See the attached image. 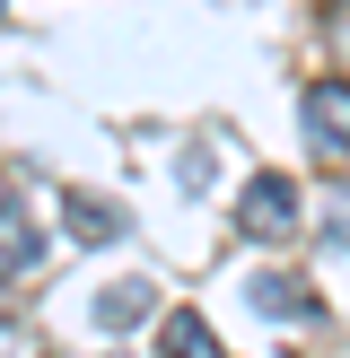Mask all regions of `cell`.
Wrapping results in <instances>:
<instances>
[{"label":"cell","instance_id":"obj_1","mask_svg":"<svg viewBox=\"0 0 350 358\" xmlns=\"http://www.w3.org/2000/svg\"><path fill=\"white\" fill-rule=\"evenodd\" d=\"M237 219H245V236L280 245V236L298 227V184H289V175H254V184H245V201H237Z\"/></svg>","mask_w":350,"mask_h":358},{"label":"cell","instance_id":"obj_2","mask_svg":"<svg viewBox=\"0 0 350 358\" xmlns=\"http://www.w3.org/2000/svg\"><path fill=\"white\" fill-rule=\"evenodd\" d=\"M298 122H307V140L324 157H350V79H315L307 105H298Z\"/></svg>","mask_w":350,"mask_h":358},{"label":"cell","instance_id":"obj_3","mask_svg":"<svg viewBox=\"0 0 350 358\" xmlns=\"http://www.w3.org/2000/svg\"><path fill=\"white\" fill-rule=\"evenodd\" d=\"M245 297H254L262 315H280V324H298V315H315V297L298 289L289 271H254V280H245Z\"/></svg>","mask_w":350,"mask_h":358},{"label":"cell","instance_id":"obj_4","mask_svg":"<svg viewBox=\"0 0 350 358\" xmlns=\"http://www.w3.org/2000/svg\"><path fill=\"white\" fill-rule=\"evenodd\" d=\"M35 254H44L35 219H27L18 201H0V271H35Z\"/></svg>","mask_w":350,"mask_h":358},{"label":"cell","instance_id":"obj_5","mask_svg":"<svg viewBox=\"0 0 350 358\" xmlns=\"http://www.w3.org/2000/svg\"><path fill=\"white\" fill-rule=\"evenodd\" d=\"M149 306H158V289H149V280H114V289L97 297V324H105V332H132Z\"/></svg>","mask_w":350,"mask_h":358},{"label":"cell","instance_id":"obj_6","mask_svg":"<svg viewBox=\"0 0 350 358\" xmlns=\"http://www.w3.org/2000/svg\"><path fill=\"white\" fill-rule=\"evenodd\" d=\"M158 350H167V358H219V341H210V324L192 306H175L167 324H158Z\"/></svg>","mask_w":350,"mask_h":358},{"label":"cell","instance_id":"obj_7","mask_svg":"<svg viewBox=\"0 0 350 358\" xmlns=\"http://www.w3.org/2000/svg\"><path fill=\"white\" fill-rule=\"evenodd\" d=\"M70 227H79L88 245H114V236H122V227H132V219H122L114 201H97V192H70Z\"/></svg>","mask_w":350,"mask_h":358},{"label":"cell","instance_id":"obj_8","mask_svg":"<svg viewBox=\"0 0 350 358\" xmlns=\"http://www.w3.org/2000/svg\"><path fill=\"white\" fill-rule=\"evenodd\" d=\"M175 175H184V192H210V149H184V166H175Z\"/></svg>","mask_w":350,"mask_h":358}]
</instances>
